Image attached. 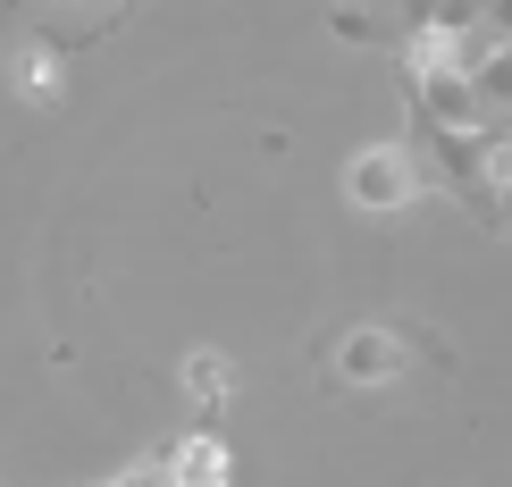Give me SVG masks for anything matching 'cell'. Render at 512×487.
<instances>
[{"label": "cell", "mask_w": 512, "mask_h": 487, "mask_svg": "<svg viewBox=\"0 0 512 487\" xmlns=\"http://www.w3.org/2000/svg\"><path fill=\"white\" fill-rule=\"evenodd\" d=\"M403 68H412V84L437 76V68H462V42H445L437 26H412V42H403Z\"/></svg>", "instance_id": "8992f818"}, {"label": "cell", "mask_w": 512, "mask_h": 487, "mask_svg": "<svg viewBox=\"0 0 512 487\" xmlns=\"http://www.w3.org/2000/svg\"><path fill=\"white\" fill-rule=\"evenodd\" d=\"M504 177H512V160H504Z\"/></svg>", "instance_id": "7c38bea8"}, {"label": "cell", "mask_w": 512, "mask_h": 487, "mask_svg": "<svg viewBox=\"0 0 512 487\" xmlns=\"http://www.w3.org/2000/svg\"><path fill=\"white\" fill-rule=\"evenodd\" d=\"M328 26H336V42H387L395 17L387 9H328Z\"/></svg>", "instance_id": "ba28073f"}, {"label": "cell", "mask_w": 512, "mask_h": 487, "mask_svg": "<svg viewBox=\"0 0 512 487\" xmlns=\"http://www.w3.org/2000/svg\"><path fill=\"white\" fill-rule=\"evenodd\" d=\"M420 194V160L403 152V143H361L345 160V202L370 210V219H387V210H412Z\"/></svg>", "instance_id": "6da1fadb"}, {"label": "cell", "mask_w": 512, "mask_h": 487, "mask_svg": "<svg viewBox=\"0 0 512 487\" xmlns=\"http://www.w3.org/2000/svg\"><path fill=\"white\" fill-rule=\"evenodd\" d=\"M420 110H429L445 135H479V93H471V76L462 68H437V76H420Z\"/></svg>", "instance_id": "3957f363"}, {"label": "cell", "mask_w": 512, "mask_h": 487, "mask_svg": "<svg viewBox=\"0 0 512 487\" xmlns=\"http://www.w3.org/2000/svg\"><path fill=\"white\" fill-rule=\"evenodd\" d=\"M118 487H135V479H118Z\"/></svg>", "instance_id": "8fae6325"}, {"label": "cell", "mask_w": 512, "mask_h": 487, "mask_svg": "<svg viewBox=\"0 0 512 487\" xmlns=\"http://www.w3.org/2000/svg\"><path fill=\"white\" fill-rule=\"evenodd\" d=\"M185 387H194L202 404H219V395L236 387V362H227V353H210V345H202V353H185Z\"/></svg>", "instance_id": "52a82bcc"}, {"label": "cell", "mask_w": 512, "mask_h": 487, "mask_svg": "<svg viewBox=\"0 0 512 487\" xmlns=\"http://www.w3.org/2000/svg\"><path fill=\"white\" fill-rule=\"evenodd\" d=\"M496 202H504V219H512V177H504V194H496Z\"/></svg>", "instance_id": "30bf717a"}, {"label": "cell", "mask_w": 512, "mask_h": 487, "mask_svg": "<svg viewBox=\"0 0 512 487\" xmlns=\"http://www.w3.org/2000/svg\"><path fill=\"white\" fill-rule=\"evenodd\" d=\"M17 84H26V101H51V93H59V51H51V42H34V51H26Z\"/></svg>", "instance_id": "9c48e42d"}, {"label": "cell", "mask_w": 512, "mask_h": 487, "mask_svg": "<svg viewBox=\"0 0 512 487\" xmlns=\"http://www.w3.org/2000/svg\"><path fill=\"white\" fill-rule=\"evenodd\" d=\"M403 362H412V345L395 328H345L336 353H328L336 387H387V378H403Z\"/></svg>", "instance_id": "7a4b0ae2"}, {"label": "cell", "mask_w": 512, "mask_h": 487, "mask_svg": "<svg viewBox=\"0 0 512 487\" xmlns=\"http://www.w3.org/2000/svg\"><path fill=\"white\" fill-rule=\"evenodd\" d=\"M168 487H227V446L219 437H185L177 454H168Z\"/></svg>", "instance_id": "277c9868"}, {"label": "cell", "mask_w": 512, "mask_h": 487, "mask_svg": "<svg viewBox=\"0 0 512 487\" xmlns=\"http://www.w3.org/2000/svg\"><path fill=\"white\" fill-rule=\"evenodd\" d=\"M462 76H471L479 110H487V101H512V42H504V51H471V42H462Z\"/></svg>", "instance_id": "5b68a950"}]
</instances>
